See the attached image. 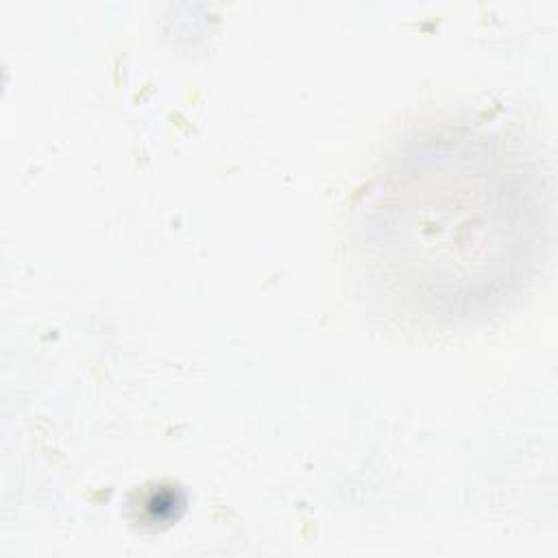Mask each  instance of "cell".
I'll return each instance as SVG.
<instances>
[{"instance_id":"6da1fadb","label":"cell","mask_w":558,"mask_h":558,"mask_svg":"<svg viewBox=\"0 0 558 558\" xmlns=\"http://www.w3.org/2000/svg\"><path fill=\"white\" fill-rule=\"evenodd\" d=\"M551 225L547 157L510 126L456 120L395 146L362 194L355 244L392 314L460 329L508 312L534 286Z\"/></svg>"}]
</instances>
